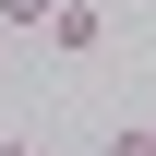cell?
<instances>
[{
    "label": "cell",
    "instance_id": "obj_1",
    "mask_svg": "<svg viewBox=\"0 0 156 156\" xmlns=\"http://www.w3.org/2000/svg\"><path fill=\"white\" fill-rule=\"evenodd\" d=\"M48 48L60 60H96L108 48V12H96V0H60V12H48Z\"/></svg>",
    "mask_w": 156,
    "mask_h": 156
},
{
    "label": "cell",
    "instance_id": "obj_6",
    "mask_svg": "<svg viewBox=\"0 0 156 156\" xmlns=\"http://www.w3.org/2000/svg\"><path fill=\"white\" fill-rule=\"evenodd\" d=\"M36 156H48V144H36Z\"/></svg>",
    "mask_w": 156,
    "mask_h": 156
},
{
    "label": "cell",
    "instance_id": "obj_5",
    "mask_svg": "<svg viewBox=\"0 0 156 156\" xmlns=\"http://www.w3.org/2000/svg\"><path fill=\"white\" fill-rule=\"evenodd\" d=\"M144 144H156V120H144Z\"/></svg>",
    "mask_w": 156,
    "mask_h": 156
},
{
    "label": "cell",
    "instance_id": "obj_2",
    "mask_svg": "<svg viewBox=\"0 0 156 156\" xmlns=\"http://www.w3.org/2000/svg\"><path fill=\"white\" fill-rule=\"evenodd\" d=\"M48 12L60 0H0V36H48Z\"/></svg>",
    "mask_w": 156,
    "mask_h": 156
},
{
    "label": "cell",
    "instance_id": "obj_3",
    "mask_svg": "<svg viewBox=\"0 0 156 156\" xmlns=\"http://www.w3.org/2000/svg\"><path fill=\"white\" fill-rule=\"evenodd\" d=\"M0 156H36V144H0Z\"/></svg>",
    "mask_w": 156,
    "mask_h": 156
},
{
    "label": "cell",
    "instance_id": "obj_4",
    "mask_svg": "<svg viewBox=\"0 0 156 156\" xmlns=\"http://www.w3.org/2000/svg\"><path fill=\"white\" fill-rule=\"evenodd\" d=\"M0 84H12V60H0Z\"/></svg>",
    "mask_w": 156,
    "mask_h": 156
}]
</instances>
